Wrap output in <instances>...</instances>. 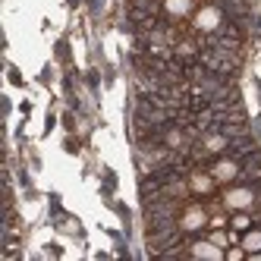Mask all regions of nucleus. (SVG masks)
Here are the masks:
<instances>
[{
    "label": "nucleus",
    "instance_id": "f257e3e1",
    "mask_svg": "<svg viewBox=\"0 0 261 261\" xmlns=\"http://www.w3.org/2000/svg\"><path fill=\"white\" fill-rule=\"evenodd\" d=\"M192 252H195L198 258H214V261H217V258H223V252H220L217 242H198V246H195Z\"/></svg>",
    "mask_w": 261,
    "mask_h": 261
},
{
    "label": "nucleus",
    "instance_id": "f03ea898",
    "mask_svg": "<svg viewBox=\"0 0 261 261\" xmlns=\"http://www.w3.org/2000/svg\"><path fill=\"white\" fill-rule=\"evenodd\" d=\"M227 204L230 208H246V204H252V192L249 189H236L227 195Z\"/></svg>",
    "mask_w": 261,
    "mask_h": 261
},
{
    "label": "nucleus",
    "instance_id": "7ed1b4c3",
    "mask_svg": "<svg viewBox=\"0 0 261 261\" xmlns=\"http://www.w3.org/2000/svg\"><path fill=\"white\" fill-rule=\"evenodd\" d=\"M217 19H220L217 10H204V13L198 16V25H201V29H214V25H217Z\"/></svg>",
    "mask_w": 261,
    "mask_h": 261
},
{
    "label": "nucleus",
    "instance_id": "20e7f679",
    "mask_svg": "<svg viewBox=\"0 0 261 261\" xmlns=\"http://www.w3.org/2000/svg\"><path fill=\"white\" fill-rule=\"evenodd\" d=\"M201 223H204V214L201 211H189V214H186V227H189V230L201 227Z\"/></svg>",
    "mask_w": 261,
    "mask_h": 261
},
{
    "label": "nucleus",
    "instance_id": "39448f33",
    "mask_svg": "<svg viewBox=\"0 0 261 261\" xmlns=\"http://www.w3.org/2000/svg\"><path fill=\"white\" fill-rule=\"evenodd\" d=\"M167 10L170 13H186L189 10V0H167Z\"/></svg>",
    "mask_w": 261,
    "mask_h": 261
},
{
    "label": "nucleus",
    "instance_id": "423d86ee",
    "mask_svg": "<svg viewBox=\"0 0 261 261\" xmlns=\"http://www.w3.org/2000/svg\"><path fill=\"white\" fill-rule=\"evenodd\" d=\"M246 249H249V252H258V249H261V233H249V236H246Z\"/></svg>",
    "mask_w": 261,
    "mask_h": 261
},
{
    "label": "nucleus",
    "instance_id": "0eeeda50",
    "mask_svg": "<svg viewBox=\"0 0 261 261\" xmlns=\"http://www.w3.org/2000/svg\"><path fill=\"white\" fill-rule=\"evenodd\" d=\"M217 176H233V164H220L217 167Z\"/></svg>",
    "mask_w": 261,
    "mask_h": 261
}]
</instances>
